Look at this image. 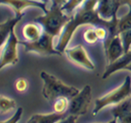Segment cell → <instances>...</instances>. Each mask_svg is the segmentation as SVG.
Wrapping results in <instances>:
<instances>
[{
    "label": "cell",
    "instance_id": "1",
    "mask_svg": "<svg viewBox=\"0 0 131 123\" xmlns=\"http://www.w3.org/2000/svg\"><path fill=\"white\" fill-rule=\"evenodd\" d=\"M98 2L99 0H86L84 4L77 10V13L72 16V18L64 28L63 34L56 47L58 51L61 53L65 51L75 31L79 26L83 25H100L108 29L110 36H115L117 18L111 22L101 18L97 12Z\"/></svg>",
    "mask_w": 131,
    "mask_h": 123
},
{
    "label": "cell",
    "instance_id": "2",
    "mask_svg": "<svg viewBox=\"0 0 131 123\" xmlns=\"http://www.w3.org/2000/svg\"><path fill=\"white\" fill-rule=\"evenodd\" d=\"M40 77L44 82L42 94L43 97L49 103L53 104L57 98H66L71 99L75 97L80 90L73 86H69L64 83L60 79L56 78L52 74L47 71H42Z\"/></svg>",
    "mask_w": 131,
    "mask_h": 123
},
{
    "label": "cell",
    "instance_id": "3",
    "mask_svg": "<svg viewBox=\"0 0 131 123\" xmlns=\"http://www.w3.org/2000/svg\"><path fill=\"white\" fill-rule=\"evenodd\" d=\"M71 18L72 16L67 15L62 10V6L54 5L46 15L38 16L35 20L43 26L45 32L55 37L60 35L61 31L65 28Z\"/></svg>",
    "mask_w": 131,
    "mask_h": 123
},
{
    "label": "cell",
    "instance_id": "4",
    "mask_svg": "<svg viewBox=\"0 0 131 123\" xmlns=\"http://www.w3.org/2000/svg\"><path fill=\"white\" fill-rule=\"evenodd\" d=\"M131 98V78L126 77L125 81L118 88H115L105 96L100 97L95 101V109L93 115H96L99 111L109 105H118L123 101Z\"/></svg>",
    "mask_w": 131,
    "mask_h": 123
},
{
    "label": "cell",
    "instance_id": "5",
    "mask_svg": "<svg viewBox=\"0 0 131 123\" xmlns=\"http://www.w3.org/2000/svg\"><path fill=\"white\" fill-rule=\"evenodd\" d=\"M92 101V89L89 85H86L79 92L69 100L68 112L69 115L84 116L88 113Z\"/></svg>",
    "mask_w": 131,
    "mask_h": 123
},
{
    "label": "cell",
    "instance_id": "6",
    "mask_svg": "<svg viewBox=\"0 0 131 123\" xmlns=\"http://www.w3.org/2000/svg\"><path fill=\"white\" fill-rule=\"evenodd\" d=\"M54 37L49 35L48 33L43 32V35L37 41L34 42H27L23 41L21 42L25 47L27 52H34V53L40 54V55H59L62 53L59 52L57 48L54 47Z\"/></svg>",
    "mask_w": 131,
    "mask_h": 123
},
{
    "label": "cell",
    "instance_id": "7",
    "mask_svg": "<svg viewBox=\"0 0 131 123\" xmlns=\"http://www.w3.org/2000/svg\"><path fill=\"white\" fill-rule=\"evenodd\" d=\"M19 41L17 39L16 33L13 30L10 35L1 46V63L0 68L2 69L4 67L8 65H16L18 62V51H17V46Z\"/></svg>",
    "mask_w": 131,
    "mask_h": 123
},
{
    "label": "cell",
    "instance_id": "8",
    "mask_svg": "<svg viewBox=\"0 0 131 123\" xmlns=\"http://www.w3.org/2000/svg\"><path fill=\"white\" fill-rule=\"evenodd\" d=\"M105 49L107 65H111L120 59L125 55V49L120 35L109 36L105 42Z\"/></svg>",
    "mask_w": 131,
    "mask_h": 123
},
{
    "label": "cell",
    "instance_id": "9",
    "mask_svg": "<svg viewBox=\"0 0 131 123\" xmlns=\"http://www.w3.org/2000/svg\"><path fill=\"white\" fill-rule=\"evenodd\" d=\"M68 57L78 66H81L86 69L94 70L95 65L88 57L86 49L82 45H78L72 48H67L65 50Z\"/></svg>",
    "mask_w": 131,
    "mask_h": 123
},
{
    "label": "cell",
    "instance_id": "10",
    "mask_svg": "<svg viewBox=\"0 0 131 123\" xmlns=\"http://www.w3.org/2000/svg\"><path fill=\"white\" fill-rule=\"evenodd\" d=\"M122 2V0H99L97 6L99 16L109 22L117 19V13Z\"/></svg>",
    "mask_w": 131,
    "mask_h": 123
},
{
    "label": "cell",
    "instance_id": "11",
    "mask_svg": "<svg viewBox=\"0 0 131 123\" xmlns=\"http://www.w3.org/2000/svg\"><path fill=\"white\" fill-rule=\"evenodd\" d=\"M2 4H6L13 7L16 15H23L22 12L27 7H41L46 13L47 12L46 5L43 2H38L36 0H1Z\"/></svg>",
    "mask_w": 131,
    "mask_h": 123
},
{
    "label": "cell",
    "instance_id": "12",
    "mask_svg": "<svg viewBox=\"0 0 131 123\" xmlns=\"http://www.w3.org/2000/svg\"><path fill=\"white\" fill-rule=\"evenodd\" d=\"M112 114L119 123H131L130 98L116 105V107L112 109Z\"/></svg>",
    "mask_w": 131,
    "mask_h": 123
},
{
    "label": "cell",
    "instance_id": "13",
    "mask_svg": "<svg viewBox=\"0 0 131 123\" xmlns=\"http://www.w3.org/2000/svg\"><path fill=\"white\" fill-rule=\"evenodd\" d=\"M130 63H131V50H129L128 52L125 53V55L123 56L120 59H118L117 61L111 64V65L106 66V68L105 70L104 74H103L102 78L103 79H106V78H107L109 76H111L116 71L124 69Z\"/></svg>",
    "mask_w": 131,
    "mask_h": 123
},
{
    "label": "cell",
    "instance_id": "14",
    "mask_svg": "<svg viewBox=\"0 0 131 123\" xmlns=\"http://www.w3.org/2000/svg\"><path fill=\"white\" fill-rule=\"evenodd\" d=\"M23 15H16L15 17L13 18L8 19L4 22H1L0 24V34H1V41L2 44H5V42L6 41V39L8 38L10 33L14 30V27H16V25L20 21V19L22 18Z\"/></svg>",
    "mask_w": 131,
    "mask_h": 123
},
{
    "label": "cell",
    "instance_id": "15",
    "mask_svg": "<svg viewBox=\"0 0 131 123\" xmlns=\"http://www.w3.org/2000/svg\"><path fill=\"white\" fill-rule=\"evenodd\" d=\"M22 34L27 42H34L40 38L43 32L36 23H27L23 27Z\"/></svg>",
    "mask_w": 131,
    "mask_h": 123
},
{
    "label": "cell",
    "instance_id": "16",
    "mask_svg": "<svg viewBox=\"0 0 131 123\" xmlns=\"http://www.w3.org/2000/svg\"><path fill=\"white\" fill-rule=\"evenodd\" d=\"M32 116L37 123H57L66 117V114L52 112L45 114H34Z\"/></svg>",
    "mask_w": 131,
    "mask_h": 123
},
{
    "label": "cell",
    "instance_id": "17",
    "mask_svg": "<svg viewBox=\"0 0 131 123\" xmlns=\"http://www.w3.org/2000/svg\"><path fill=\"white\" fill-rule=\"evenodd\" d=\"M129 29H131V8L127 14L122 16L121 18H117L115 35H120L122 32H125Z\"/></svg>",
    "mask_w": 131,
    "mask_h": 123
},
{
    "label": "cell",
    "instance_id": "18",
    "mask_svg": "<svg viewBox=\"0 0 131 123\" xmlns=\"http://www.w3.org/2000/svg\"><path fill=\"white\" fill-rule=\"evenodd\" d=\"M16 106V102L15 99L13 98L6 97L4 95H1L0 97V111H1V114H4V113H7L10 110L14 109Z\"/></svg>",
    "mask_w": 131,
    "mask_h": 123
},
{
    "label": "cell",
    "instance_id": "19",
    "mask_svg": "<svg viewBox=\"0 0 131 123\" xmlns=\"http://www.w3.org/2000/svg\"><path fill=\"white\" fill-rule=\"evenodd\" d=\"M86 0H68L63 6H62V10L68 16H72V13L75 12L77 9L82 6L83 3H85Z\"/></svg>",
    "mask_w": 131,
    "mask_h": 123
},
{
    "label": "cell",
    "instance_id": "20",
    "mask_svg": "<svg viewBox=\"0 0 131 123\" xmlns=\"http://www.w3.org/2000/svg\"><path fill=\"white\" fill-rule=\"evenodd\" d=\"M52 105H53L54 112L58 114H66V111L68 109L69 106V99L66 98H57Z\"/></svg>",
    "mask_w": 131,
    "mask_h": 123
},
{
    "label": "cell",
    "instance_id": "21",
    "mask_svg": "<svg viewBox=\"0 0 131 123\" xmlns=\"http://www.w3.org/2000/svg\"><path fill=\"white\" fill-rule=\"evenodd\" d=\"M84 39L86 43L88 44H94L98 40L97 35H96V28H88L84 32Z\"/></svg>",
    "mask_w": 131,
    "mask_h": 123
},
{
    "label": "cell",
    "instance_id": "22",
    "mask_svg": "<svg viewBox=\"0 0 131 123\" xmlns=\"http://www.w3.org/2000/svg\"><path fill=\"white\" fill-rule=\"evenodd\" d=\"M120 37L121 39H122L124 49H125V53H127L130 50L131 47V29L125 31V32H122L120 34Z\"/></svg>",
    "mask_w": 131,
    "mask_h": 123
},
{
    "label": "cell",
    "instance_id": "23",
    "mask_svg": "<svg viewBox=\"0 0 131 123\" xmlns=\"http://www.w3.org/2000/svg\"><path fill=\"white\" fill-rule=\"evenodd\" d=\"M23 108L22 107H19L17 108L16 111L15 112V114L13 115L12 117L9 118L8 119H6V121H2L1 123H17L19 120H20L21 117H22L23 115Z\"/></svg>",
    "mask_w": 131,
    "mask_h": 123
},
{
    "label": "cell",
    "instance_id": "24",
    "mask_svg": "<svg viewBox=\"0 0 131 123\" xmlns=\"http://www.w3.org/2000/svg\"><path fill=\"white\" fill-rule=\"evenodd\" d=\"M27 86H28V84H27V79L24 78H18L16 81V83H15V88H16V89L18 92H24V91H26L27 89Z\"/></svg>",
    "mask_w": 131,
    "mask_h": 123
},
{
    "label": "cell",
    "instance_id": "25",
    "mask_svg": "<svg viewBox=\"0 0 131 123\" xmlns=\"http://www.w3.org/2000/svg\"><path fill=\"white\" fill-rule=\"evenodd\" d=\"M106 27H98L96 28V35H97L98 40H105L107 38V34H108V30L106 29Z\"/></svg>",
    "mask_w": 131,
    "mask_h": 123
},
{
    "label": "cell",
    "instance_id": "26",
    "mask_svg": "<svg viewBox=\"0 0 131 123\" xmlns=\"http://www.w3.org/2000/svg\"><path fill=\"white\" fill-rule=\"evenodd\" d=\"M78 119V116H75V115H68L66 116L64 119H62L60 121L57 123H77V120Z\"/></svg>",
    "mask_w": 131,
    "mask_h": 123
},
{
    "label": "cell",
    "instance_id": "27",
    "mask_svg": "<svg viewBox=\"0 0 131 123\" xmlns=\"http://www.w3.org/2000/svg\"><path fill=\"white\" fill-rule=\"evenodd\" d=\"M68 1V0H54V5H57V6H63Z\"/></svg>",
    "mask_w": 131,
    "mask_h": 123
},
{
    "label": "cell",
    "instance_id": "28",
    "mask_svg": "<svg viewBox=\"0 0 131 123\" xmlns=\"http://www.w3.org/2000/svg\"><path fill=\"white\" fill-rule=\"evenodd\" d=\"M27 123H37V122H36L35 119H34V118H33V116H31V118L28 119V120L27 121Z\"/></svg>",
    "mask_w": 131,
    "mask_h": 123
},
{
    "label": "cell",
    "instance_id": "29",
    "mask_svg": "<svg viewBox=\"0 0 131 123\" xmlns=\"http://www.w3.org/2000/svg\"><path fill=\"white\" fill-rule=\"evenodd\" d=\"M106 123H118V121H117V119H111V120H109L108 122H106Z\"/></svg>",
    "mask_w": 131,
    "mask_h": 123
},
{
    "label": "cell",
    "instance_id": "30",
    "mask_svg": "<svg viewBox=\"0 0 131 123\" xmlns=\"http://www.w3.org/2000/svg\"><path fill=\"white\" fill-rule=\"evenodd\" d=\"M124 69H127V70H129V71H131V63L129 64V65H127V67H126Z\"/></svg>",
    "mask_w": 131,
    "mask_h": 123
},
{
    "label": "cell",
    "instance_id": "31",
    "mask_svg": "<svg viewBox=\"0 0 131 123\" xmlns=\"http://www.w3.org/2000/svg\"><path fill=\"white\" fill-rule=\"evenodd\" d=\"M41 1H42V2H43L45 5H47V1H48V0H41Z\"/></svg>",
    "mask_w": 131,
    "mask_h": 123
},
{
    "label": "cell",
    "instance_id": "32",
    "mask_svg": "<svg viewBox=\"0 0 131 123\" xmlns=\"http://www.w3.org/2000/svg\"><path fill=\"white\" fill-rule=\"evenodd\" d=\"M130 103H131V98H130Z\"/></svg>",
    "mask_w": 131,
    "mask_h": 123
}]
</instances>
